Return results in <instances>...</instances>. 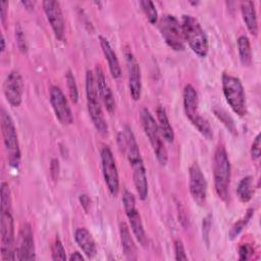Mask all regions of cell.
Instances as JSON below:
<instances>
[{
  "label": "cell",
  "instance_id": "1",
  "mask_svg": "<svg viewBox=\"0 0 261 261\" xmlns=\"http://www.w3.org/2000/svg\"><path fill=\"white\" fill-rule=\"evenodd\" d=\"M123 141L124 149L126 153L127 160L133 170V179L134 185L139 195V198L144 201L148 197V179L146 173V167L144 165L143 158L137 143L136 137L128 125H125L123 132Z\"/></svg>",
  "mask_w": 261,
  "mask_h": 261
},
{
  "label": "cell",
  "instance_id": "2",
  "mask_svg": "<svg viewBox=\"0 0 261 261\" xmlns=\"http://www.w3.org/2000/svg\"><path fill=\"white\" fill-rule=\"evenodd\" d=\"M212 169L215 192L218 198L225 202L228 198L231 167L226 149L223 145H218L214 152Z\"/></svg>",
  "mask_w": 261,
  "mask_h": 261
},
{
  "label": "cell",
  "instance_id": "3",
  "mask_svg": "<svg viewBox=\"0 0 261 261\" xmlns=\"http://www.w3.org/2000/svg\"><path fill=\"white\" fill-rule=\"evenodd\" d=\"M86 97H87V107L91 120L101 135H106L108 133V125L105 120L103 110L100 102V95L97 87V82L95 77V72L88 69L86 71Z\"/></svg>",
  "mask_w": 261,
  "mask_h": 261
},
{
  "label": "cell",
  "instance_id": "4",
  "mask_svg": "<svg viewBox=\"0 0 261 261\" xmlns=\"http://www.w3.org/2000/svg\"><path fill=\"white\" fill-rule=\"evenodd\" d=\"M180 24L185 42L192 51L201 58L206 57L209 50L208 37L199 20L193 15L184 14Z\"/></svg>",
  "mask_w": 261,
  "mask_h": 261
},
{
  "label": "cell",
  "instance_id": "5",
  "mask_svg": "<svg viewBox=\"0 0 261 261\" xmlns=\"http://www.w3.org/2000/svg\"><path fill=\"white\" fill-rule=\"evenodd\" d=\"M182 102L186 116L191 123L205 139L211 140L213 138L212 127L208 120L199 113V96L196 89L191 84L186 85L184 88Z\"/></svg>",
  "mask_w": 261,
  "mask_h": 261
},
{
  "label": "cell",
  "instance_id": "6",
  "mask_svg": "<svg viewBox=\"0 0 261 261\" xmlns=\"http://www.w3.org/2000/svg\"><path fill=\"white\" fill-rule=\"evenodd\" d=\"M0 122L1 134L7 155L8 164L11 168L17 169L19 167L21 158L18 136L12 117L4 108H1L0 111Z\"/></svg>",
  "mask_w": 261,
  "mask_h": 261
},
{
  "label": "cell",
  "instance_id": "7",
  "mask_svg": "<svg viewBox=\"0 0 261 261\" xmlns=\"http://www.w3.org/2000/svg\"><path fill=\"white\" fill-rule=\"evenodd\" d=\"M223 96L231 110L240 117L247 114L246 94L241 80L232 74L224 72L221 76Z\"/></svg>",
  "mask_w": 261,
  "mask_h": 261
},
{
  "label": "cell",
  "instance_id": "8",
  "mask_svg": "<svg viewBox=\"0 0 261 261\" xmlns=\"http://www.w3.org/2000/svg\"><path fill=\"white\" fill-rule=\"evenodd\" d=\"M141 121L144 133L151 144V147L158 162L160 163V165H166L168 161L167 150L164 146L161 134L158 128L157 121L155 120L150 110L146 107L141 110Z\"/></svg>",
  "mask_w": 261,
  "mask_h": 261
},
{
  "label": "cell",
  "instance_id": "9",
  "mask_svg": "<svg viewBox=\"0 0 261 261\" xmlns=\"http://www.w3.org/2000/svg\"><path fill=\"white\" fill-rule=\"evenodd\" d=\"M159 32L164 42L174 51H184L186 48L181 24L172 14H164L159 20Z\"/></svg>",
  "mask_w": 261,
  "mask_h": 261
},
{
  "label": "cell",
  "instance_id": "10",
  "mask_svg": "<svg viewBox=\"0 0 261 261\" xmlns=\"http://www.w3.org/2000/svg\"><path fill=\"white\" fill-rule=\"evenodd\" d=\"M1 211V258L4 261L15 260V246H14V222L11 210Z\"/></svg>",
  "mask_w": 261,
  "mask_h": 261
},
{
  "label": "cell",
  "instance_id": "11",
  "mask_svg": "<svg viewBox=\"0 0 261 261\" xmlns=\"http://www.w3.org/2000/svg\"><path fill=\"white\" fill-rule=\"evenodd\" d=\"M122 204L134 236L142 246H145L147 244V237L145 233L141 215L136 207V199L133 193L128 191H125L123 193Z\"/></svg>",
  "mask_w": 261,
  "mask_h": 261
},
{
  "label": "cell",
  "instance_id": "12",
  "mask_svg": "<svg viewBox=\"0 0 261 261\" xmlns=\"http://www.w3.org/2000/svg\"><path fill=\"white\" fill-rule=\"evenodd\" d=\"M101 166L105 185L109 193L116 197L119 192V176L115 158L108 146L101 149Z\"/></svg>",
  "mask_w": 261,
  "mask_h": 261
},
{
  "label": "cell",
  "instance_id": "13",
  "mask_svg": "<svg viewBox=\"0 0 261 261\" xmlns=\"http://www.w3.org/2000/svg\"><path fill=\"white\" fill-rule=\"evenodd\" d=\"M189 189L193 201L200 207L204 206L208 188L205 175L197 162H194L189 168Z\"/></svg>",
  "mask_w": 261,
  "mask_h": 261
},
{
  "label": "cell",
  "instance_id": "14",
  "mask_svg": "<svg viewBox=\"0 0 261 261\" xmlns=\"http://www.w3.org/2000/svg\"><path fill=\"white\" fill-rule=\"evenodd\" d=\"M49 99L58 121L63 125L71 124L73 122L72 111L62 90L57 86H51L49 90Z\"/></svg>",
  "mask_w": 261,
  "mask_h": 261
},
{
  "label": "cell",
  "instance_id": "15",
  "mask_svg": "<svg viewBox=\"0 0 261 261\" xmlns=\"http://www.w3.org/2000/svg\"><path fill=\"white\" fill-rule=\"evenodd\" d=\"M36 248L34 232L30 223L24 222L19 228L15 247V260H35Z\"/></svg>",
  "mask_w": 261,
  "mask_h": 261
},
{
  "label": "cell",
  "instance_id": "16",
  "mask_svg": "<svg viewBox=\"0 0 261 261\" xmlns=\"http://www.w3.org/2000/svg\"><path fill=\"white\" fill-rule=\"evenodd\" d=\"M47 20L57 40L61 41L64 37V17L60 3L55 0H46L42 3Z\"/></svg>",
  "mask_w": 261,
  "mask_h": 261
},
{
  "label": "cell",
  "instance_id": "17",
  "mask_svg": "<svg viewBox=\"0 0 261 261\" xmlns=\"http://www.w3.org/2000/svg\"><path fill=\"white\" fill-rule=\"evenodd\" d=\"M3 93L6 101L13 107H18L22 101L23 82L20 73L16 70L10 71L3 83Z\"/></svg>",
  "mask_w": 261,
  "mask_h": 261
},
{
  "label": "cell",
  "instance_id": "18",
  "mask_svg": "<svg viewBox=\"0 0 261 261\" xmlns=\"http://www.w3.org/2000/svg\"><path fill=\"white\" fill-rule=\"evenodd\" d=\"M125 60H126V67H127L129 94L134 101H138L140 100L141 94H142L141 67L130 50L125 51Z\"/></svg>",
  "mask_w": 261,
  "mask_h": 261
},
{
  "label": "cell",
  "instance_id": "19",
  "mask_svg": "<svg viewBox=\"0 0 261 261\" xmlns=\"http://www.w3.org/2000/svg\"><path fill=\"white\" fill-rule=\"evenodd\" d=\"M95 77H96L100 98L103 101V104H104L106 110L110 114H112L115 110L114 96L112 94V91H111L109 85L107 84V81H106V77H105V74H104L102 68L98 64L95 67Z\"/></svg>",
  "mask_w": 261,
  "mask_h": 261
},
{
  "label": "cell",
  "instance_id": "20",
  "mask_svg": "<svg viewBox=\"0 0 261 261\" xmlns=\"http://www.w3.org/2000/svg\"><path fill=\"white\" fill-rule=\"evenodd\" d=\"M74 241L79 248L88 258H94L97 254V246L91 232L85 228L80 227L74 231Z\"/></svg>",
  "mask_w": 261,
  "mask_h": 261
},
{
  "label": "cell",
  "instance_id": "21",
  "mask_svg": "<svg viewBox=\"0 0 261 261\" xmlns=\"http://www.w3.org/2000/svg\"><path fill=\"white\" fill-rule=\"evenodd\" d=\"M99 41H100V46H101L102 52L105 56V59L107 60L109 71H110L112 77L119 79L121 76V67H120L118 58L116 56V53L114 52L109 41L105 37L99 36Z\"/></svg>",
  "mask_w": 261,
  "mask_h": 261
},
{
  "label": "cell",
  "instance_id": "22",
  "mask_svg": "<svg viewBox=\"0 0 261 261\" xmlns=\"http://www.w3.org/2000/svg\"><path fill=\"white\" fill-rule=\"evenodd\" d=\"M240 4H241L242 16L248 31L253 36H257L259 29H258V19H257L255 3L252 1H242Z\"/></svg>",
  "mask_w": 261,
  "mask_h": 261
},
{
  "label": "cell",
  "instance_id": "23",
  "mask_svg": "<svg viewBox=\"0 0 261 261\" xmlns=\"http://www.w3.org/2000/svg\"><path fill=\"white\" fill-rule=\"evenodd\" d=\"M119 236L123 254L126 259L128 260H136L137 259V248L135 242L130 236L129 228L124 221L119 222Z\"/></svg>",
  "mask_w": 261,
  "mask_h": 261
},
{
  "label": "cell",
  "instance_id": "24",
  "mask_svg": "<svg viewBox=\"0 0 261 261\" xmlns=\"http://www.w3.org/2000/svg\"><path fill=\"white\" fill-rule=\"evenodd\" d=\"M157 114V124L159 132L161 134V137L163 140H165L168 143H172L174 140V132L173 128L169 122V118L167 116L166 110L163 106H158L156 109Z\"/></svg>",
  "mask_w": 261,
  "mask_h": 261
},
{
  "label": "cell",
  "instance_id": "25",
  "mask_svg": "<svg viewBox=\"0 0 261 261\" xmlns=\"http://www.w3.org/2000/svg\"><path fill=\"white\" fill-rule=\"evenodd\" d=\"M254 195V178L247 175L242 178L237 188V196L242 203H248Z\"/></svg>",
  "mask_w": 261,
  "mask_h": 261
},
{
  "label": "cell",
  "instance_id": "26",
  "mask_svg": "<svg viewBox=\"0 0 261 261\" xmlns=\"http://www.w3.org/2000/svg\"><path fill=\"white\" fill-rule=\"evenodd\" d=\"M238 50L241 63L248 67L252 64V49L249 38L246 35H242L238 38Z\"/></svg>",
  "mask_w": 261,
  "mask_h": 261
},
{
  "label": "cell",
  "instance_id": "27",
  "mask_svg": "<svg viewBox=\"0 0 261 261\" xmlns=\"http://www.w3.org/2000/svg\"><path fill=\"white\" fill-rule=\"evenodd\" d=\"M254 211H255L254 208H249L246 211V213L231 226L228 232V237L230 240H234L242 232V230L247 226V224L250 222V220L254 215Z\"/></svg>",
  "mask_w": 261,
  "mask_h": 261
},
{
  "label": "cell",
  "instance_id": "28",
  "mask_svg": "<svg viewBox=\"0 0 261 261\" xmlns=\"http://www.w3.org/2000/svg\"><path fill=\"white\" fill-rule=\"evenodd\" d=\"M213 113L231 135H233V136L238 135V129H237L234 120L231 118L230 115H228V113L224 109H222L220 107H214Z\"/></svg>",
  "mask_w": 261,
  "mask_h": 261
},
{
  "label": "cell",
  "instance_id": "29",
  "mask_svg": "<svg viewBox=\"0 0 261 261\" xmlns=\"http://www.w3.org/2000/svg\"><path fill=\"white\" fill-rule=\"evenodd\" d=\"M142 10L144 11L147 19L151 24H155L158 21V11L154 3L150 0H142L139 2Z\"/></svg>",
  "mask_w": 261,
  "mask_h": 261
},
{
  "label": "cell",
  "instance_id": "30",
  "mask_svg": "<svg viewBox=\"0 0 261 261\" xmlns=\"http://www.w3.org/2000/svg\"><path fill=\"white\" fill-rule=\"evenodd\" d=\"M65 80H66V84H67V89L69 92V96L72 100L73 103H77L79 101V91H77V86H76V82H75V77L73 75V73L71 72L70 69L67 70L66 74H65Z\"/></svg>",
  "mask_w": 261,
  "mask_h": 261
},
{
  "label": "cell",
  "instance_id": "31",
  "mask_svg": "<svg viewBox=\"0 0 261 261\" xmlns=\"http://www.w3.org/2000/svg\"><path fill=\"white\" fill-rule=\"evenodd\" d=\"M0 210H11V196H10V189L7 182H1V190H0Z\"/></svg>",
  "mask_w": 261,
  "mask_h": 261
},
{
  "label": "cell",
  "instance_id": "32",
  "mask_svg": "<svg viewBox=\"0 0 261 261\" xmlns=\"http://www.w3.org/2000/svg\"><path fill=\"white\" fill-rule=\"evenodd\" d=\"M51 254H52V260H66V254H65V250L64 247L62 245V242L60 241V239L58 237H56L52 248H51Z\"/></svg>",
  "mask_w": 261,
  "mask_h": 261
},
{
  "label": "cell",
  "instance_id": "33",
  "mask_svg": "<svg viewBox=\"0 0 261 261\" xmlns=\"http://www.w3.org/2000/svg\"><path fill=\"white\" fill-rule=\"evenodd\" d=\"M211 220H212V216L209 214L205 216L202 221V237L207 247H209V244H210V231H211V224H212Z\"/></svg>",
  "mask_w": 261,
  "mask_h": 261
},
{
  "label": "cell",
  "instance_id": "34",
  "mask_svg": "<svg viewBox=\"0 0 261 261\" xmlns=\"http://www.w3.org/2000/svg\"><path fill=\"white\" fill-rule=\"evenodd\" d=\"M15 38H16V44H17L18 49L22 53H25L27 49H28V46H27L23 30H22V28L19 24L15 25Z\"/></svg>",
  "mask_w": 261,
  "mask_h": 261
},
{
  "label": "cell",
  "instance_id": "35",
  "mask_svg": "<svg viewBox=\"0 0 261 261\" xmlns=\"http://www.w3.org/2000/svg\"><path fill=\"white\" fill-rule=\"evenodd\" d=\"M254 254V247L251 244H243L239 248V259L240 260H249Z\"/></svg>",
  "mask_w": 261,
  "mask_h": 261
},
{
  "label": "cell",
  "instance_id": "36",
  "mask_svg": "<svg viewBox=\"0 0 261 261\" xmlns=\"http://www.w3.org/2000/svg\"><path fill=\"white\" fill-rule=\"evenodd\" d=\"M260 152H261V136L260 134H258L252 145H251V150H250V153H251V157L253 160H257L259 159L260 157Z\"/></svg>",
  "mask_w": 261,
  "mask_h": 261
},
{
  "label": "cell",
  "instance_id": "37",
  "mask_svg": "<svg viewBox=\"0 0 261 261\" xmlns=\"http://www.w3.org/2000/svg\"><path fill=\"white\" fill-rule=\"evenodd\" d=\"M174 255L175 260H188V256L185 251V246L181 240H175L174 241Z\"/></svg>",
  "mask_w": 261,
  "mask_h": 261
},
{
  "label": "cell",
  "instance_id": "38",
  "mask_svg": "<svg viewBox=\"0 0 261 261\" xmlns=\"http://www.w3.org/2000/svg\"><path fill=\"white\" fill-rule=\"evenodd\" d=\"M59 171H60V165L59 161L56 158H53L50 162V174L53 180H57L59 177Z\"/></svg>",
  "mask_w": 261,
  "mask_h": 261
},
{
  "label": "cell",
  "instance_id": "39",
  "mask_svg": "<svg viewBox=\"0 0 261 261\" xmlns=\"http://www.w3.org/2000/svg\"><path fill=\"white\" fill-rule=\"evenodd\" d=\"M7 10H8V2L7 1H1L0 2V17L1 22L4 24L6 17H7Z\"/></svg>",
  "mask_w": 261,
  "mask_h": 261
},
{
  "label": "cell",
  "instance_id": "40",
  "mask_svg": "<svg viewBox=\"0 0 261 261\" xmlns=\"http://www.w3.org/2000/svg\"><path fill=\"white\" fill-rule=\"evenodd\" d=\"M80 203L82 205V207L84 208V210L87 212L89 210V207H90V198L88 197V195L86 194H81L80 195Z\"/></svg>",
  "mask_w": 261,
  "mask_h": 261
},
{
  "label": "cell",
  "instance_id": "41",
  "mask_svg": "<svg viewBox=\"0 0 261 261\" xmlns=\"http://www.w3.org/2000/svg\"><path fill=\"white\" fill-rule=\"evenodd\" d=\"M69 260L70 261H84L85 260V258H84V256L80 253V252H73L71 255H70V257H69Z\"/></svg>",
  "mask_w": 261,
  "mask_h": 261
},
{
  "label": "cell",
  "instance_id": "42",
  "mask_svg": "<svg viewBox=\"0 0 261 261\" xmlns=\"http://www.w3.org/2000/svg\"><path fill=\"white\" fill-rule=\"evenodd\" d=\"M21 4L29 10H33L35 7V2L34 1H21Z\"/></svg>",
  "mask_w": 261,
  "mask_h": 261
},
{
  "label": "cell",
  "instance_id": "43",
  "mask_svg": "<svg viewBox=\"0 0 261 261\" xmlns=\"http://www.w3.org/2000/svg\"><path fill=\"white\" fill-rule=\"evenodd\" d=\"M5 50V38H4V35L2 34L1 35V52L3 53Z\"/></svg>",
  "mask_w": 261,
  "mask_h": 261
}]
</instances>
